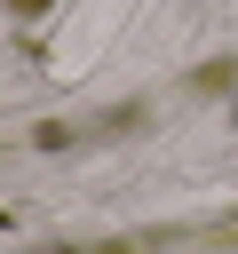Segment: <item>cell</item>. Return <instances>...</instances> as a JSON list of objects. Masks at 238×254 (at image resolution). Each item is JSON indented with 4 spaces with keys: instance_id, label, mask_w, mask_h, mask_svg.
<instances>
[{
    "instance_id": "obj_1",
    "label": "cell",
    "mask_w": 238,
    "mask_h": 254,
    "mask_svg": "<svg viewBox=\"0 0 238 254\" xmlns=\"http://www.w3.org/2000/svg\"><path fill=\"white\" fill-rule=\"evenodd\" d=\"M8 8H16V16H48V0H8Z\"/></svg>"
}]
</instances>
